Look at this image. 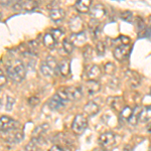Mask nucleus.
I'll return each instance as SVG.
<instances>
[{"mask_svg":"<svg viewBox=\"0 0 151 151\" xmlns=\"http://www.w3.org/2000/svg\"><path fill=\"white\" fill-rule=\"evenodd\" d=\"M26 75L25 65L21 60H16L7 67V76L15 83L22 82Z\"/></svg>","mask_w":151,"mask_h":151,"instance_id":"nucleus-1","label":"nucleus"},{"mask_svg":"<svg viewBox=\"0 0 151 151\" xmlns=\"http://www.w3.org/2000/svg\"><path fill=\"white\" fill-rule=\"evenodd\" d=\"M58 97L65 102L68 101H77L81 99L83 96L82 90L78 87H65V88H60L57 91Z\"/></svg>","mask_w":151,"mask_h":151,"instance_id":"nucleus-2","label":"nucleus"},{"mask_svg":"<svg viewBox=\"0 0 151 151\" xmlns=\"http://www.w3.org/2000/svg\"><path fill=\"white\" fill-rule=\"evenodd\" d=\"M40 70L45 77H52L55 73L58 72V65L52 57H47L41 62Z\"/></svg>","mask_w":151,"mask_h":151,"instance_id":"nucleus-3","label":"nucleus"},{"mask_svg":"<svg viewBox=\"0 0 151 151\" xmlns=\"http://www.w3.org/2000/svg\"><path fill=\"white\" fill-rule=\"evenodd\" d=\"M88 127V118L84 114H78L75 116L72 123V130L76 135H81Z\"/></svg>","mask_w":151,"mask_h":151,"instance_id":"nucleus-4","label":"nucleus"},{"mask_svg":"<svg viewBox=\"0 0 151 151\" xmlns=\"http://www.w3.org/2000/svg\"><path fill=\"white\" fill-rule=\"evenodd\" d=\"M116 144V136L111 131L101 134L99 137V145L104 151H109Z\"/></svg>","mask_w":151,"mask_h":151,"instance_id":"nucleus-5","label":"nucleus"},{"mask_svg":"<svg viewBox=\"0 0 151 151\" xmlns=\"http://www.w3.org/2000/svg\"><path fill=\"white\" fill-rule=\"evenodd\" d=\"M18 126L17 121L12 119L9 116H1L0 117V132H9L11 130L16 129Z\"/></svg>","mask_w":151,"mask_h":151,"instance_id":"nucleus-6","label":"nucleus"},{"mask_svg":"<svg viewBox=\"0 0 151 151\" xmlns=\"http://www.w3.org/2000/svg\"><path fill=\"white\" fill-rule=\"evenodd\" d=\"M89 13L93 20L99 21V20H101L102 18H104L105 15H106V8H105V6L103 4L97 3V4H95V5L91 6Z\"/></svg>","mask_w":151,"mask_h":151,"instance_id":"nucleus-7","label":"nucleus"},{"mask_svg":"<svg viewBox=\"0 0 151 151\" xmlns=\"http://www.w3.org/2000/svg\"><path fill=\"white\" fill-rule=\"evenodd\" d=\"M6 135L4 136V139H5L6 142L11 143V144H16V143H19L20 141L23 140L24 138V133L23 131L19 130V129H14V130H11L9 132H5Z\"/></svg>","mask_w":151,"mask_h":151,"instance_id":"nucleus-8","label":"nucleus"},{"mask_svg":"<svg viewBox=\"0 0 151 151\" xmlns=\"http://www.w3.org/2000/svg\"><path fill=\"white\" fill-rule=\"evenodd\" d=\"M101 68L98 65H92L91 67L88 68L85 78L87 81H98V79L101 77Z\"/></svg>","mask_w":151,"mask_h":151,"instance_id":"nucleus-9","label":"nucleus"},{"mask_svg":"<svg viewBox=\"0 0 151 151\" xmlns=\"http://www.w3.org/2000/svg\"><path fill=\"white\" fill-rule=\"evenodd\" d=\"M125 77L127 79V81L129 83V85L131 86V88H137L140 86L141 84V77L137 72H134V70H129L125 73Z\"/></svg>","mask_w":151,"mask_h":151,"instance_id":"nucleus-10","label":"nucleus"},{"mask_svg":"<svg viewBox=\"0 0 151 151\" xmlns=\"http://www.w3.org/2000/svg\"><path fill=\"white\" fill-rule=\"evenodd\" d=\"M129 47L128 45H118V47H115L113 52L114 58H116L117 60L119 62H122V60H126L128 57V53H129Z\"/></svg>","mask_w":151,"mask_h":151,"instance_id":"nucleus-11","label":"nucleus"},{"mask_svg":"<svg viewBox=\"0 0 151 151\" xmlns=\"http://www.w3.org/2000/svg\"><path fill=\"white\" fill-rule=\"evenodd\" d=\"M84 21L80 16H74L70 20V29L73 33H79L83 31Z\"/></svg>","mask_w":151,"mask_h":151,"instance_id":"nucleus-12","label":"nucleus"},{"mask_svg":"<svg viewBox=\"0 0 151 151\" xmlns=\"http://www.w3.org/2000/svg\"><path fill=\"white\" fill-rule=\"evenodd\" d=\"M107 103L111 108L119 112L122 111V109L126 106V105H124V100L122 99V97H109L107 100Z\"/></svg>","mask_w":151,"mask_h":151,"instance_id":"nucleus-13","label":"nucleus"},{"mask_svg":"<svg viewBox=\"0 0 151 151\" xmlns=\"http://www.w3.org/2000/svg\"><path fill=\"white\" fill-rule=\"evenodd\" d=\"M70 40L72 41L75 47H82L87 42V35L85 31L79 33H73L70 37Z\"/></svg>","mask_w":151,"mask_h":151,"instance_id":"nucleus-14","label":"nucleus"},{"mask_svg":"<svg viewBox=\"0 0 151 151\" xmlns=\"http://www.w3.org/2000/svg\"><path fill=\"white\" fill-rule=\"evenodd\" d=\"M93 5L91 0H79V1L76 2L75 8L76 10L80 13H87L90 11V8Z\"/></svg>","mask_w":151,"mask_h":151,"instance_id":"nucleus-15","label":"nucleus"},{"mask_svg":"<svg viewBox=\"0 0 151 151\" xmlns=\"http://www.w3.org/2000/svg\"><path fill=\"white\" fill-rule=\"evenodd\" d=\"M100 107L97 103H95L94 101H90L84 106V113L87 116H95L99 113Z\"/></svg>","mask_w":151,"mask_h":151,"instance_id":"nucleus-16","label":"nucleus"},{"mask_svg":"<svg viewBox=\"0 0 151 151\" xmlns=\"http://www.w3.org/2000/svg\"><path fill=\"white\" fill-rule=\"evenodd\" d=\"M65 103V101H63V100L60 99L57 94H55L52 97V98L48 100L47 106L50 107V108L52 109V110H58L60 108L64 107Z\"/></svg>","mask_w":151,"mask_h":151,"instance_id":"nucleus-17","label":"nucleus"},{"mask_svg":"<svg viewBox=\"0 0 151 151\" xmlns=\"http://www.w3.org/2000/svg\"><path fill=\"white\" fill-rule=\"evenodd\" d=\"M65 12L60 7H53L50 11V16L53 21H60L65 18Z\"/></svg>","mask_w":151,"mask_h":151,"instance_id":"nucleus-18","label":"nucleus"},{"mask_svg":"<svg viewBox=\"0 0 151 151\" xmlns=\"http://www.w3.org/2000/svg\"><path fill=\"white\" fill-rule=\"evenodd\" d=\"M58 73L63 77H68L70 74V62L68 58H65L58 64Z\"/></svg>","mask_w":151,"mask_h":151,"instance_id":"nucleus-19","label":"nucleus"},{"mask_svg":"<svg viewBox=\"0 0 151 151\" xmlns=\"http://www.w3.org/2000/svg\"><path fill=\"white\" fill-rule=\"evenodd\" d=\"M138 121L141 123H147L151 121V105L150 106H145L141 109Z\"/></svg>","mask_w":151,"mask_h":151,"instance_id":"nucleus-20","label":"nucleus"},{"mask_svg":"<svg viewBox=\"0 0 151 151\" xmlns=\"http://www.w3.org/2000/svg\"><path fill=\"white\" fill-rule=\"evenodd\" d=\"M87 91L90 95L97 94L101 90V84L98 81H87L86 82Z\"/></svg>","mask_w":151,"mask_h":151,"instance_id":"nucleus-21","label":"nucleus"},{"mask_svg":"<svg viewBox=\"0 0 151 151\" xmlns=\"http://www.w3.org/2000/svg\"><path fill=\"white\" fill-rule=\"evenodd\" d=\"M42 141V137L40 138H32L25 146V151H38L40 150V146Z\"/></svg>","mask_w":151,"mask_h":151,"instance_id":"nucleus-22","label":"nucleus"},{"mask_svg":"<svg viewBox=\"0 0 151 151\" xmlns=\"http://www.w3.org/2000/svg\"><path fill=\"white\" fill-rule=\"evenodd\" d=\"M50 129V125L48 124H41L38 127H36L35 129L32 133V138H40L42 137L43 134H45L47 132V130Z\"/></svg>","mask_w":151,"mask_h":151,"instance_id":"nucleus-23","label":"nucleus"},{"mask_svg":"<svg viewBox=\"0 0 151 151\" xmlns=\"http://www.w3.org/2000/svg\"><path fill=\"white\" fill-rule=\"evenodd\" d=\"M42 41H43V45L48 48H53L55 47V45H57V40H55V38L52 35L50 32H47L43 35Z\"/></svg>","mask_w":151,"mask_h":151,"instance_id":"nucleus-24","label":"nucleus"},{"mask_svg":"<svg viewBox=\"0 0 151 151\" xmlns=\"http://www.w3.org/2000/svg\"><path fill=\"white\" fill-rule=\"evenodd\" d=\"M132 114H133V109L130 106H125L122 109V111L120 112V118L125 121H129V119L131 118Z\"/></svg>","mask_w":151,"mask_h":151,"instance_id":"nucleus-25","label":"nucleus"},{"mask_svg":"<svg viewBox=\"0 0 151 151\" xmlns=\"http://www.w3.org/2000/svg\"><path fill=\"white\" fill-rule=\"evenodd\" d=\"M135 24H136V29H137L138 33H142L144 32L146 33V25H145V22L140 16H137L135 18Z\"/></svg>","mask_w":151,"mask_h":151,"instance_id":"nucleus-26","label":"nucleus"},{"mask_svg":"<svg viewBox=\"0 0 151 151\" xmlns=\"http://www.w3.org/2000/svg\"><path fill=\"white\" fill-rule=\"evenodd\" d=\"M21 6H22V10L25 11H32L37 7V2L35 1H23L21 2Z\"/></svg>","mask_w":151,"mask_h":151,"instance_id":"nucleus-27","label":"nucleus"},{"mask_svg":"<svg viewBox=\"0 0 151 151\" xmlns=\"http://www.w3.org/2000/svg\"><path fill=\"white\" fill-rule=\"evenodd\" d=\"M93 48H92L90 45H86L84 48V52H83V57H84V60H86V62H90V60H92V58H93Z\"/></svg>","mask_w":151,"mask_h":151,"instance_id":"nucleus-28","label":"nucleus"},{"mask_svg":"<svg viewBox=\"0 0 151 151\" xmlns=\"http://www.w3.org/2000/svg\"><path fill=\"white\" fill-rule=\"evenodd\" d=\"M104 72H105V74H107L108 76H113L116 72L115 64H114V63H111V62H108L104 65Z\"/></svg>","mask_w":151,"mask_h":151,"instance_id":"nucleus-29","label":"nucleus"},{"mask_svg":"<svg viewBox=\"0 0 151 151\" xmlns=\"http://www.w3.org/2000/svg\"><path fill=\"white\" fill-rule=\"evenodd\" d=\"M120 17H121V19L127 21V22H129V23H131L134 20L133 13L131 11H129V10H124V11L121 12V13H120Z\"/></svg>","mask_w":151,"mask_h":151,"instance_id":"nucleus-30","label":"nucleus"},{"mask_svg":"<svg viewBox=\"0 0 151 151\" xmlns=\"http://www.w3.org/2000/svg\"><path fill=\"white\" fill-rule=\"evenodd\" d=\"M63 48L65 50V52L67 53H72L74 52V48H75V45L72 43V41L68 38H65L63 41Z\"/></svg>","mask_w":151,"mask_h":151,"instance_id":"nucleus-31","label":"nucleus"},{"mask_svg":"<svg viewBox=\"0 0 151 151\" xmlns=\"http://www.w3.org/2000/svg\"><path fill=\"white\" fill-rule=\"evenodd\" d=\"M105 52H106V45H105L104 41H97L96 43V52L97 55L102 57V55H105Z\"/></svg>","mask_w":151,"mask_h":151,"instance_id":"nucleus-32","label":"nucleus"},{"mask_svg":"<svg viewBox=\"0 0 151 151\" xmlns=\"http://www.w3.org/2000/svg\"><path fill=\"white\" fill-rule=\"evenodd\" d=\"M14 104H15V99L12 98V97L8 96L6 98V105H5V109L7 111H11L13 108Z\"/></svg>","mask_w":151,"mask_h":151,"instance_id":"nucleus-33","label":"nucleus"},{"mask_svg":"<svg viewBox=\"0 0 151 151\" xmlns=\"http://www.w3.org/2000/svg\"><path fill=\"white\" fill-rule=\"evenodd\" d=\"M50 33H52V35L53 36V37L55 38V40H60V38H62V36L64 35V32H63L60 29H58V28H55V29H52V31H50Z\"/></svg>","mask_w":151,"mask_h":151,"instance_id":"nucleus-34","label":"nucleus"},{"mask_svg":"<svg viewBox=\"0 0 151 151\" xmlns=\"http://www.w3.org/2000/svg\"><path fill=\"white\" fill-rule=\"evenodd\" d=\"M28 103H29L30 106L35 107V106H37V105L40 104V99H38L37 97H29V98H28Z\"/></svg>","mask_w":151,"mask_h":151,"instance_id":"nucleus-35","label":"nucleus"},{"mask_svg":"<svg viewBox=\"0 0 151 151\" xmlns=\"http://www.w3.org/2000/svg\"><path fill=\"white\" fill-rule=\"evenodd\" d=\"M6 81H7V79H6L5 74L0 70V87H3L4 85L6 84Z\"/></svg>","mask_w":151,"mask_h":151,"instance_id":"nucleus-36","label":"nucleus"},{"mask_svg":"<svg viewBox=\"0 0 151 151\" xmlns=\"http://www.w3.org/2000/svg\"><path fill=\"white\" fill-rule=\"evenodd\" d=\"M120 41L122 43V45H130V41L131 40L127 36H124V35H120Z\"/></svg>","mask_w":151,"mask_h":151,"instance_id":"nucleus-37","label":"nucleus"},{"mask_svg":"<svg viewBox=\"0 0 151 151\" xmlns=\"http://www.w3.org/2000/svg\"><path fill=\"white\" fill-rule=\"evenodd\" d=\"M48 151H64V148L60 147V145H52Z\"/></svg>","mask_w":151,"mask_h":151,"instance_id":"nucleus-38","label":"nucleus"},{"mask_svg":"<svg viewBox=\"0 0 151 151\" xmlns=\"http://www.w3.org/2000/svg\"><path fill=\"white\" fill-rule=\"evenodd\" d=\"M123 151H133V148L131 147L130 145H126L125 147L123 148Z\"/></svg>","mask_w":151,"mask_h":151,"instance_id":"nucleus-39","label":"nucleus"},{"mask_svg":"<svg viewBox=\"0 0 151 151\" xmlns=\"http://www.w3.org/2000/svg\"><path fill=\"white\" fill-rule=\"evenodd\" d=\"M147 131H148L149 133H151V122H150L149 124H148V126H147Z\"/></svg>","mask_w":151,"mask_h":151,"instance_id":"nucleus-40","label":"nucleus"},{"mask_svg":"<svg viewBox=\"0 0 151 151\" xmlns=\"http://www.w3.org/2000/svg\"><path fill=\"white\" fill-rule=\"evenodd\" d=\"M94 151H102V150H101V149H95ZM103 151H104V150H103Z\"/></svg>","mask_w":151,"mask_h":151,"instance_id":"nucleus-41","label":"nucleus"},{"mask_svg":"<svg viewBox=\"0 0 151 151\" xmlns=\"http://www.w3.org/2000/svg\"><path fill=\"white\" fill-rule=\"evenodd\" d=\"M1 17H2V14H1V12H0V19H1Z\"/></svg>","mask_w":151,"mask_h":151,"instance_id":"nucleus-42","label":"nucleus"},{"mask_svg":"<svg viewBox=\"0 0 151 151\" xmlns=\"http://www.w3.org/2000/svg\"><path fill=\"white\" fill-rule=\"evenodd\" d=\"M150 95H151V88H150Z\"/></svg>","mask_w":151,"mask_h":151,"instance_id":"nucleus-43","label":"nucleus"}]
</instances>
